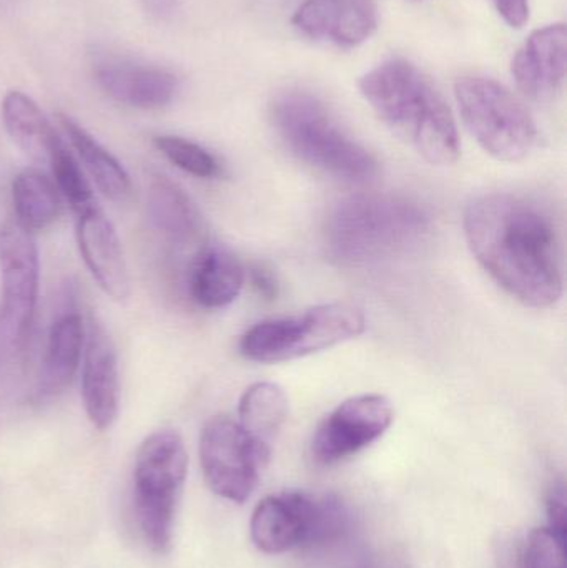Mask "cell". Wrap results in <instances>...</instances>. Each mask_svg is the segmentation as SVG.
<instances>
[{
    "label": "cell",
    "instance_id": "cell-1",
    "mask_svg": "<svg viewBox=\"0 0 567 568\" xmlns=\"http://www.w3.org/2000/svg\"><path fill=\"white\" fill-rule=\"evenodd\" d=\"M465 235L493 280L526 306H553L563 296V246L551 216L512 193H489L469 203Z\"/></svg>",
    "mask_w": 567,
    "mask_h": 568
},
{
    "label": "cell",
    "instance_id": "cell-2",
    "mask_svg": "<svg viewBox=\"0 0 567 568\" xmlns=\"http://www.w3.org/2000/svg\"><path fill=\"white\" fill-rule=\"evenodd\" d=\"M360 93L379 120L432 165L459 159L458 126L432 80L409 60L392 57L358 80Z\"/></svg>",
    "mask_w": 567,
    "mask_h": 568
},
{
    "label": "cell",
    "instance_id": "cell-3",
    "mask_svg": "<svg viewBox=\"0 0 567 568\" xmlns=\"http://www.w3.org/2000/svg\"><path fill=\"white\" fill-rule=\"evenodd\" d=\"M432 216L405 196L362 193L340 202L326 220V243L340 262L366 265L415 248L429 235Z\"/></svg>",
    "mask_w": 567,
    "mask_h": 568
},
{
    "label": "cell",
    "instance_id": "cell-4",
    "mask_svg": "<svg viewBox=\"0 0 567 568\" xmlns=\"http://www.w3.org/2000/svg\"><path fill=\"white\" fill-rule=\"evenodd\" d=\"M272 123L283 145L306 165L346 183L372 182L379 163L306 90H286L272 103Z\"/></svg>",
    "mask_w": 567,
    "mask_h": 568
},
{
    "label": "cell",
    "instance_id": "cell-5",
    "mask_svg": "<svg viewBox=\"0 0 567 568\" xmlns=\"http://www.w3.org/2000/svg\"><path fill=\"white\" fill-rule=\"evenodd\" d=\"M189 474V454L173 429L150 434L136 450L133 506L146 546L165 554L172 546L176 509Z\"/></svg>",
    "mask_w": 567,
    "mask_h": 568
},
{
    "label": "cell",
    "instance_id": "cell-6",
    "mask_svg": "<svg viewBox=\"0 0 567 568\" xmlns=\"http://www.w3.org/2000/svg\"><path fill=\"white\" fill-rule=\"evenodd\" d=\"M365 327V313L356 304H318L250 327L240 339V353L255 363H283L355 339Z\"/></svg>",
    "mask_w": 567,
    "mask_h": 568
},
{
    "label": "cell",
    "instance_id": "cell-7",
    "mask_svg": "<svg viewBox=\"0 0 567 568\" xmlns=\"http://www.w3.org/2000/svg\"><path fill=\"white\" fill-rule=\"evenodd\" d=\"M345 504L335 496L313 497L285 490L265 497L250 520V536L265 554H285L300 547L323 546L348 529Z\"/></svg>",
    "mask_w": 567,
    "mask_h": 568
},
{
    "label": "cell",
    "instance_id": "cell-8",
    "mask_svg": "<svg viewBox=\"0 0 567 568\" xmlns=\"http://www.w3.org/2000/svg\"><path fill=\"white\" fill-rule=\"evenodd\" d=\"M455 97L466 129L493 159L522 162L535 149V120L503 83L488 77H462L456 80Z\"/></svg>",
    "mask_w": 567,
    "mask_h": 568
},
{
    "label": "cell",
    "instance_id": "cell-9",
    "mask_svg": "<svg viewBox=\"0 0 567 568\" xmlns=\"http://www.w3.org/2000/svg\"><path fill=\"white\" fill-rule=\"evenodd\" d=\"M200 466L213 494L243 504L250 499L270 459V444L246 433L239 420L212 417L200 434Z\"/></svg>",
    "mask_w": 567,
    "mask_h": 568
},
{
    "label": "cell",
    "instance_id": "cell-10",
    "mask_svg": "<svg viewBox=\"0 0 567 568\" xmlns=\"http://www.w3.org/2000/svg\"><path fill=\"white\" fill-rule=\"evenodd\" d=\"M0 333L22 353L36 317L40 272L36 240L17 220L0 223Z\"/></svg>",
    "mask_w": 567,
    "mask_h": 568
},
{
    "label": "cell",
    "instance_id": "cell-11",
    "mask_svg": "<svg viewBox=\"0 0 567 568\" xmlns=\"http://www.w3.org/2000/svg\"><path fill=\"white\" fill-rule=\"evenodd\" d=\"M395 410L382 394H360L336 406L316 427L313 459L332 466L362 453L392 426Z\"/></svg>",
    "mask_w": 567,
    "mask_h": 568
},
{
    "label": "cell",
    "instance_id": "cell-12",
    "mask_svg": "<svg viewBox=\"0 0 567 568\" xmlns=\"http://www.w3.org/2000/svg\"><path fill=\"white\" fill-rule=\"evenodd\" d=\"M376 0H303L292 17L300 36L336 49H358L378 29Z\"/></svg>",
    "mask_w": 567,
    "mask_h": 568
},
{
    "label": "cell",
    "instance_id": "cell-13",
    "mask_svg": "<svg viewBox=\"0 0 567 568\" xmlns=\"http://www.w3.org/2000/svg\"><path fill=\"white\" fill-rule=\"evenodd\" d=\"M566 63V26L549 23L533 30L513 57V79L533 102H551L565 85Z\"/></svg>",
    "mask_w": 567,
    "mask_h": 568
},
{
    "label": "cell",
    "instance_id": "cell-14",
    "mask_svg": "<svg viewBox=\"0 0 567 568\" xmlns=\"http://www.w3.org/2000/svg\"><path fill=\"white\" fill-rule=\"evenodd\" d=\"M93 73L110 99L133 109H163L173 102L180 89L179 77L172 70L123 57H100Z\"/></svg>",
    "mask_w": 567,
    "mask_h": 568
},
{
    "label": "cell",
    "instance_id": "cell-15",
    "mask_svg": "<svg viewBox=\"0 0 567 568\" xmlns=\"http://www.w3.org/2000/svg\"><path fill=\"white\" fill-rule=\"evenodd\" d=\"M75 236L80 255L100 290L113 301H125L132 294V282L119 235L105 213L97 205L77 213Z\"/></svg>",
    "mask_w": 567,
    "mask_h": 568
},
{
    "label": "cell",
    "instance_id": "cell-16",
    "mask_svg": "<svg viewBox=\"0 0 567 568\" xmlns=\"http://www.w3.org/2000/svg\"><path fill=\"white\" fill-rule=\"evenodd\" d=\"M82 400L93 427L107 430L119 416V357L115 344L102 324L90 321L83 351Z\"/></svg>",
    "mask_w": 567,
    "mask_h": 568
},
{
    "label": "cell",
    "instance_id": "cell-17",
    "mask_svg": "<svg viewBox=\"0 0 567 568\" xmlns=\"http://www.w3.org/2000/svg\"><path fill=\"white\" fill-rule=\"evenodd\" d=\"M83 343L82 316L79 311L70 307L50 327L36 393L40 400L52 399L70 386L82 361Z\"/></svg>",
    "mask_w": 567,
    "mask_h": 568
},
{
    "label": "cell",
    "instance_id": "cell-18",
    "mask_svg": "<svg viewBox=\"0 0 567 568\" xmlns=\"http://www.w3.org/2000/svg\"><path fill=\"white\" fill-rule=\"evenodd\" d=\"M245 270L223 246H205L193 260L189 276L190 296L205 310H222L242 293Z\"/></svg>",
    "mask_w": 567,
    "mask_h": 568
},
{
    "label": "cell",
    "instance_id": "cell-19",
    "mask_svg": "<svg viewBox=\"0 0 567 568\" xmlns=\"http://www.w3.org/2000/svg\"><path fill=\"white\" fill-rule=\"evenodd\" d=\"M146 212L150 222L175 245L186 246L203 235V216L195 203L166 176H155L149 186Z\"/></svg>",
    "mask_w": 567,
    "mask_h": 568
},
{
    "label": "cell",
    "instance_id": "cell-20",
    "mask_svg": "<svg viewBox=\"0 0 567 568\" xmlns=\"http://www.w3.org/2000/svg\"><path fill=\"white\" fill-rule=\"evenodd\" d=\"M2 120L12 142L37 162L49 163L63 142L40 106L19 90L3 97Z\"/></svg>",
    "mask_w": 567,
    "mask_h": 568
},
{
    "label": "cell",
    "instance_id": "cell-21",
    "mask_svg": "<svg viewBox=\"0 0 567 568\" xmlns=\"http://www.w3.org/2000/svg\"><path fill=\"white\" fill-rule=\"evenodd\" d=\"M57 120L100 192L112 202H130L133 196L132 180L122 163L105 146L100 145L75 120L67 115H59Z\"/></svg>",
    "mask_w": 567,
    "mask_h": 568
},
{
    "label": "cell",
    "instance_id": "cell-22",
    "mask_svg": "<svg viewBox=\"0 0 567 568\" xmlns=\"http://www.w3.org/2000/svg\"><path fill=\"white\" fill-rule=\"evenodd\" d=\"M17 222L32 232L49 229L59 219L60 193L55 183L37 169H23L12 182Z\"/></svg>",
    "mask_w": 567,
    "mask_h": 568
},
{
    "label": "cell",
    "instance_id": "cell-23",
    "mask_svg": "<svg viewBox=\"0 0 567 568\" xmlns=\"http://www.w3.org/2000/svg\"><path fill=\"white\" fill-rule=\"evenodd\" d=\"M240 426L270 444L288 417V397L275 383L262 381L246 387L239 404Z\"/></svg>",
    "mask_w": 567,
    "mask_h": 568
},
{
    "label": "cell",
    "instance_id": "cell-24",
    "mask_svg": "<svg viewBox=\"0 0 567 568\" xmlns=\"http://www.w3.org/2000/svg\"><path fill=\"white\" fill-rule=\"evenodd\" d=\"M153 143L169 162L189 175L203 180L219 179L223 175V166L219 159L192 140L175 135H160L155 136Z\"/></svg>",
    "mask_w": 567,
    "mask_h": 568
},
{
    "label": "cell",
    "instance_id": "cell-25",
    "mask_svg": "<svg viewBox=\"0 0 567 568\" xmlns=\"http://www.w3.org/2000/svg\"><path fill=\"white\" fill-rule=\"evenodd\" d=\"M47 165L50 166L57 190L69 202L70 209L75 212V215L95 205L89 180L83 175L80 163L67 149L65 143L62 142L57 146Z\"/></svg>",
    "mask_w": 567,
    "mask_h": 568
},
{
    "label": "cell",
    "instance_id": "cell-26",
    "mask_svg": "<svg viewBox=\"0 0 567 568\" xmlns=\"http://www.w3.org/2000/svg\"><path fill=\"white\" fill-rule=\"evenodd\" d=\"M566 537L549 527L533 530L523 552V568H566Z\"/></svg>",
    "mask_w": 567,
    "mask_h": 568
},
{
    "label": "cell",
    "instance_id": "cell-27",
    "mask_svg": "<svg viewBox=\"0 0 567 568\" xmlns=\"http://www.w3.org/2000/svg\"><path fill=\"white\" fill-rule=\"evenodd\" d=\"M566 487L565 484L558 483L549 490L548 503V527L556 532L567 536V509H566Z\"/></svg>",
    "mask_w": 567,
    "mask_h": 568
},
{
    "label": "cell",
    "instance_id": "cell-28",
    "mask_svg": "<svg viewBox=\"0 0 567 568\" xmlns=\"http://www.w3.org/2000/svg\"><path fill=\"white\" fill-rule=\"evenodd\" d=\"M502 19L513 29H522L529 20V0H493Z\"/></svg>",
    "mask_w": 567,
    "mask_h": 568
},
{
    "label": "cell",
    "instance_id": "cell-29",
    "mask_svg": "<svg viewBox=\"0 0 567 568\" xmlns=\"http://www.w3.org/2000/svg\"><path fill=\"white\" fill-rule=\"evenodd\" d=\"M250 280H252V286L255 287L256 293L263 300L273 301L279 296V280L273 275L272 270L266 268V266H253L252 272H250Z\"/></svg>",
    "mask_w": 567,
    "mask_h": 568
},
{
    "label": "cell",
    "instance_id": "cell-30",
    "mask_svg": "<svg viewBox=\"0 0 567 568\" xmlns=\"http://www.w3.org/2000/svg\"><path fill=\"white\" fill-rule=\"evenodd\" d=\"M139 3L149 16L165 19L175 12L179 0H139Z\"/></svg>",
    "mask_w": 567,
    "mask_h": 568
}]
</instances>
